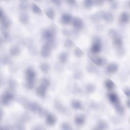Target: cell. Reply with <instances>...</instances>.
<instances>
[{"label":"cell","instance_id":"obj_22","mask_svg":"<svg viewBox=\"0 0 130 130\" xmlns=\"http://www.w3.org/2000/svg\"><path fill=\"white\" fill-rule=\"evenodd\" d=\"M72 107L76 110H80L82 108L81 103L78 100H73L71 103Z\"/></svg>","mask_w":130,"mask_h":130},{"label":"cell","instance_id":"obj_42","mask_svg":"<svg viewBox=\"0 0 130 130\" xmlns=\"http://www.w3.org/2000/svg\"><path fill=\"white\" fill-rule=\"evenodd\" d=\"M2 60L4 63H8L10 61V58L8 56H4Z\"/></svg>","mask_w":130,"mask_h":130},{"label":"cell","instance_id":"obj_27","mask_svg":"<svg viewBox=\"0 0 130 130\" xmlns=\"http://www.w3.org/2000/svg\"><path fill=\"white\" fill-rule=\"evenodd\" d=\"M95 89V86L94 85L91 83L88 84L86 86V90L89 93H93Z\"/></svg>","mask_w":130,"mask_h":130},{"label":"cell","instance_id":"obj_35","mask_svg":"<svg viewBox=\"0 0 130 130\" xmlns=\"http://www.w3.org/2000/svg\"><path fill=\"white\" fill-rule=\"evenodd\" d=\"M9 86L11 89H14L16 86V83L13 79H10L9 81Z\"/></svg>","mask_w":130,"mask_h":130},{"label":"cell","instance_id":"obj_13","mask_svg":"<svg viewBox=\"0 0 130 130\" xmlns=\"http://www.w3.org/2000/svg\"><path fill=\"white\" fill-rule=\"evenodd\" d=\"M113 44L115 47L118 48L121 47L122 45V41L118 35L113 38Z\"/></svg>","mask_w":130,"mask_h":130},{"label":"cell","instance_id":"obj_15","mask_svg":"<svg viewBox=\"0 0 130 130\" xmlns=\"http://www.w3.org/2000/svg\"><path fill=\"white\" fill-rule=\"evenodd\" d=\"M75 123L77 125H82L85 122V117L82 115H78L74 119Z\"/></svg>","mask_w":130,"mask_h":130},{"label":"cell","instance_id":"obj_37","mask_svg":"<svg viewBox=\"0 0 130 130\" xmlns=\"http://www.w3.org/2000/svg\"><path fill=\"white\" fill-rule=\"evenodd\" d=\"M61 128L63 130H70L72 129V127L71 125L67 123H64L61 125Z\"/></svg>","mask_w":130,"mask_h":130},{"label":"cell","instance_id":"obj_40","mask_svg":"<svg viewBox=\"0 0 130 130\" xmlns=\"http://www.w3.org/2000/svg\"><path fill=\"white\" fill-rule=\"evenodd\" d=\"M3 37L4 38V39L5 40H7L9 38V32L7 31H3Z\"/></svg>","mask_w":130,"mask_h":130},{"label":"cell","instance_id":"obj_5","mask_svg":"<svg viewBox=\"0 0 130 130\" xmlns=\"http://www.w3.org/2000/svg\"><path fill=\"white\" fill-rule=\"evenodd\" d=\"M0 18H1V21L2 27L4 28H8L10 26L11 22L5 16L4 12L2 9H1V10H0Z\"/></svg>","mask_w":130,"mask_h":130},{"label":"cell","instance_id":"obj_41","mask_svg":"<svg viewBox=\"0 0 130 130\" xmlns=\"http://www.w3.org/2000/svg\"><path fill=\"white\" fill-rule=\"evenodd\" d=\"M118 50L117 51V54L119 56H122L124 54V50L123 49L121 48H118Z\"/></svg>","mask_w":130,"mask_h":130},{"label":"cell","instance_id":"obj_31","mask_svg":"<svg viewBox=\"0 0 130 130\" xmlns=\"http://www.w3.org/2000/svg\"><path fill=\"white\" fill-rule=\"evenodd\" d=\"M74 54L76 56L78 57H80L83 56V55L84 54V53L79 48L77 47L74 50Z\"/></svg>","mask_w":130,"mask_h":130},{"label":"cell","instance_id":"obj_8","mask_svg":"<svg viewBox=\"0 0 130 130\" xmlns=\"http://www.w3.org/2000/svg\"><path fill=\"white\" fill-rule=\"evenodd\" d=\"M102 18L107 22L110 23L113 21L114 19L113 15L109 12H103Z\"/></svg>","mask_w":130,"mask_h":130},{"label":"cell","instance_id":"obj_24","mask_svg":"<svg viewBox=\"0 0 130 130\" xmlns=\"http://www.w3.org/2000/svg\"><path fill=\"white\" fill-rule=\"evenodd\" d=\"M108 125L107 123V122H106L104 121H100L98 123L97 126H96V129H106L108 128Z\"/></svg>","mask_w":130,"mask_h":130},{"label":"cell","instance_id":"obj_16","mask_svg":"<svg viewBox=\"0 0 130 130\" xmlns=\"http://www.w3.org/2000/svg\"><path fill=\"white\" fill-rule=\"evenodd\" d=\"M72 19L71 15L69 14H64L61 17V22L65 24L69 23Z\"/></svg>","mask_w":130,"mask_h":130},{"label":"cell","instance_id":"obj_1","mask_svg":"<svg viewBox=\"0 0 130 130\" xmlns=\"http://www.w3.org/2000/svg\"><path fill=\"white\" fill-rule=\"evenodd\" d=\"M14 98L13 94L10 90H7L1 96V103L3 105L7 106L9 104L11 101Z\"/></svg>","mask_w":130,"mask_h":130},{"label":"cell","instance_id":"obj_26","mask_svg":"<svg viewBox=\"0 0 130 130\" xmlns=\"http://www.w3.org/2000/svg\"><path fill=\"white\" fill-rule=\"evenodd\" d=\"M105 86L108 89L112 90L114 88L115 84L114 83V82L112 80L109 79V80H107L106 81Z\"/></svg>","mask_w":130,"mask_h":130},{"label":"cell","instance_id":"obj_25","mask_svg":"<svg viewBox=\"0 0 130 130\" xmlns=\"http://www.w3.org/2000/svg\"><path fill=\"white\" fill-rule=\"evenodd\" d=\"M50 81L47 78H44L41 81V85H40L42 86L43 87H45L46 89L49 87V86H50Z\"/></svg>","mask_w":130,"mask_h":130},{"label":"cell","instance_id":"obj_30","mask_svg":"<svg viewBox=\"0 0 130 130\" xmlns=\"http://www.w3.org/2000/svg\"><path fill=\"white\" fill-rule=\"evenodd\" d=\"M31 10L32 12L36 14H40L42 12V11L40 9V8L35 4H32L31 6Z\"/></svg>","mask_w":130,"mask_h":130},{"label":"cell","instance_id":"obj_10","mask_svg":"<svg viewBox=\"0 0 130 130\" xmlns=\"http://www.w3.org/2000/svg\"><path fill=\"white\" fill-rule=\"evenodd\" d=\"M108 98L110 102L113 104H117L119 103V98L117 95L115 93H110L108 95Z\"/></svg>","mask_w":130,"mask_h":130},{"label":"cell","instance_id":"obj_39","mask_svg":"<svg viewBox=\"0 0 130 130\" xmlns=\"http://www.w3.org/2000/svg\"><path fill=\"white\" fill-rule=\"evenodd\" d=\"M93 4V2L91 1H85L84 2V6L87 8H90Z\"/></svg>","mask_w":130,"mask_h":130},{"label":"cell","instance_id":"obj_14","mask_svg":"<svg viewBox=\"0 0 130 130\" xmlns=\"http://www.w3.org/2000/svg\"><path fill=\"white\" fill-rule=\"evenodd\" d=\"M46 120V122L48 124L52 125L55 123V122L56 121V119L54 115L50 113L47 115Z\"/></svg>","mask_w":130,"mask_h":130},{"label":"cell","instance_id":"obj_38","mask_svg":"<svg viewBox=\"0 0 130 130\" xmlns=\"http://www.w3.org/2000/svg\"><path fill=\"white\" fill-rule=\"evenodd\" d=\"M109 35L111 37L113 38L116 36L117 35H118V34H117V32L115 30L112 29L109 31Z\"/></svg>","mask_w":130,"mask_h":130},{"label":"cell","instance_id":"obj_36","mask_svg":"<svg viewBox=\"0 0 130 130\" xmlns=\"http://www.w3.org/2000/svg\"><path fill=\"white\" fill-rule=\"evenodd\" d=\"M87 70L90 73H94L96 71V68L93 66L92 64H89L88 65V66L87 67Z\"/></svg>","mask_w":130,"mask_h":130},{"label":"cell","instance_id":"obj_9","mask_svg":"<svg viewBox=\"0 0 130 130\" xmlns=\"http://www.w3.org/2000/svg\"><path fill=\"white\" fill-rule=\"evenodd\" d=\"M73 25L77 29H81L83 26V22L81 19L78 17H75L72 21Z\"/></svg>","mask_w":130,"mask_h":130},{"label":"cell","instance_id":"obj_33","mask_svg":"<svg viewBox=\"0 0 130 130\" xmlns=\"http://www.w3.org/2000/svg\"><path fill=\"white\" fill-rule=\"evenodd\" d=\"M74 44L73 42L70 39H68L66 40L64 42V46L67 48H71L73 46Z\"/></svg>","mask_w":130,"mask_h":130},{"label":"cell","instance_id":"obj_18","mask_svg":"<svg viewBox=\"0 0 130 130\" xmlns=\"http://www.w3.org/2000/svg\"><path fill=\"white\" fill-rule=\"evenodd\" d=\"M20 51V49L17 46H13L10 48L9 52L11 55L15 56L19 54Z\"/></svg>","mask_w":130,"mask_h":130},{"label":"cell","instance_id":"obj_2","mask_svg":"<svg viewBox=\"0 0 130 130\" xmlns=\"http://www.w3.org/2000/svg\"><path fill=\"white\" fill-rule=\"evenodd\" d=\"M55 31L53 29H47L44 30L42 33V36L44 39L48 41V43L54 44V37Z\"/></svg>","mask_w":130,"mask_h":130},{"label":"cell","instance_id":"obj_11","mask_svg":"<svg viewBox=\"0 0 130 130\" xmlns=\"http://www.w3.org/2000/svg\"><path fill=\"white\" fill-rule=\"evenodd\" d=\"M91 60L96 65V66H99V67L103 66L105 62V60L103 58L100 57H92V58H91Z\"/></svg>","mask_w":130,"mask_h":130},{"label":"cell","instance_id":"obj_34","mask_svg":"<svg viewBox=\"0 0 130 130\" xmlns=\"http://www.w3.org/2000/svg\"><path fill=\"white\" fill-rule=\"evenodd\" d=\"M28 4H27V2H26V1L21 2L19 5V7H20V9L23 10H26L28 8Z\"/></svg>","mask_w":130,"mask_h":130},{"label":"cell","instance_id":"obj_20","mask_svg":"<svg viewBox=\"0 0 130 130\" xmlns=\"http://www.w3.org/2000/svg\"><path fill=\"white\" fill-rule=\"evenodd\" d=\"M29 20L28 16L25 13H22L19 15V20L20 22L23 24H26Z\"/></svg>","mask_w":130,"mask_h":130},{"label":"cell","instance_id":"obj_23","mask_svg":"<svg viewBox=\"0 0 130 130\" xmlns=\"http://www.w3.org/2000/svg\"><path fill=\"white\" fill-rule=\"evenodd\" d=\"M40 69L44 73H47L50 70L49 65L46 62H43L40 64Z\"/></svg>","mask_w":130,"mask_h":130},{"label":"cell","instance_id":"obj_17","mask_svg":"<svg viewBox=\"0 0 130 130\" xmlns=\"http://www.w3.org/2000/svg\"><path fill=\"white\" fill-rule=\"evenodd\" d=\"M68 59V54L66 52H61L58 56V60L61 63L66 62Z\"/></svg>","mask_w":130,"mask_h":130},{"label":"cell","instance_id":"obj_6","mask_svg":"<svg viewBox=\"0 0 130 130\" xmlns=\"http://www.w3.org/2000/svg\"><path fill=\"white\" fill-rule=\"evenodd\" d=\"M52 47V45L49 43H47L45 44L42 48L41 51V54L43 57H48L51 51V48Z\"/></svg>","mask_w":130,"mask_h":130},{"label":"cell","instance_id":"obj_28","mask_svg":"<svg viewBox=\"0 0 130 130\" xmlns=\"http://www.w3.org/2000/svg\"><path fill=\"white\" fill-rule=\"evenodd\" d=\"M45 13H46V15H47V16L50 19H53L54 18V10L52 8L48 9L46 10Z\"/></svg>","mask_w":130,"mask_h":130},{"label":"cell","instance_id":"obj_43","mask_svg":"<svg viewBox=\"0 0 130 130\" xmlns=\"http://www.w3.org/2000/svg\"><path fill=\"white\" fill-rule=\"evenodd\" d=\"M111 7L112 9H115L117 7V4L115 2H112L111 4Z\"/></svg>","mask_w":130,"mask_h":130},{"label":"cell","instance_id":"obj_48","mask_svg":"<svg viewBox=\"0 0 130 130\" xmlns=\"http://www.w3.org/2000/svg\"><path fill=\"white\" fill-rule=\"evenodd\" d=\"M126 105H127V106L128 107H129L130 104H129V100H127V102H126Z\"/></svg>","mask_w":130,"mask_h":130},{"label":"cell","instance_id":"obj_47","mask_svg":"<svg viewBox=\"0 0 130 130\" xmlns=\"http://www.w3.org/2000/svg\"><path fill=\"white\" fill-rule=\"evenodd\" d=\"M53 3H55L56 5H60V1H53Z\"/></svg>","mask_w":130,"mask_h":130},{"label":"cell","instance_id":"obj_21","mask_svg":"<svg viewBox=\"0 0 130 130\" xmlns=\"http://www.w3.org/2000/svg\"><path fill=\"white\" fill-rule=\"evenodd\" d=\"M129 19V15L126 12H123L121 14L120 17V20L123 23H125L128 22Z\"/></svg>","mask_w":130,"mask_h":130},{"label":"cell","instance_id":"obj_32","mask_svg":"<svg viewBox=\"0 0 130 130\" xmlns=\"http://www.w3.org/2000/svg\"><path fill=\"white\" fill-rule=\"evenodd\" d=\"M116 110L118 113L119 114H123L124 112V108L123 107L120 105L119 103L116 105Z\"/></svg>","mask_w":130,"mask_h":130},{"label":"cell","instance_id":"obj_44","mask_svg":"<svg viewBox=\"0 0 130 130\" xmlns=\"http://www.w3.org/2000/svg\"><path fill=\"white\" fill-rule=\"evenodd\" d=\"M123 92H124V93H125V94L126 95V96H127L128 97H129V93H130V92H129V89H128V88H126V89H125L124 91H123Z\"/></svg>","mask_w":130,"mask_h":130},{"label":"cell","instance_id":"obj_4","mask_svg":"<svg viewBox=\"0 0 130 130\" xmlns=\"http://www.w3.org/2000/svg\"><path fill=\"white\" fill-rule=\"evenodd\" d=\"M36 72L32 69L29 68L26 70L25 77L27 82L35 83V79L36 78Z\"/></svg>","mask_w":130,"mask_h":130},{"label":"cell","instance_id":"obj_29","mask_svg":"<svg viewBox=\"0 0 130 130\" xmlns=\"http://www.w3.org/2000/svg\"><path fill=\"white\" fill-rule=\"evenodd\" d=\"M55 107L56 110H58L60 112L63 113L66 111V108H65L63 105H62L60 103L56 102L55 104Z\"/></svg>","mask_w":130,"mask_h":130},{"label":"cell","instance_id":"obj_45","mask_svg":"<svg viewBox=\"0 0 130 130\" xmlns=\"http://www.w3.org/2000/svg\"><path fill=\"white\" fill-rule=\"evenodd\" d=\"M67 2L70 5H74L76 3V2L75 1H67Z\"/></svg>","mask_w":130,"mask_h":130},{"label":"cell","instance_id":"obj_46","mask_svg":"<svg viewBox=\"0 0 130 130\" xmlns=\"http://www.w3.org/2000/svg\"><path fill=\"white\" fill-rule=\"evenodd\" d=\"M103 2H102V1H96L95 2V4L98 6H101L103 5Z\"/></svg>","mask_w":130,"mask_h":130},{"label":"cell","instance_id":"obj_19","mask_svg":"<svg viewBox=\"0 0 130 130\" xmlns=\"http://www.w3.org/2000/svg\"><path fill=\"white\" fill-rule=\"evenodd\" d=\"M46 88L41 85L38 86L36 89V92L38 95L41 97H44L46 94Z\"/></svg>","mask_w":130,"mask_h":130},{"label":"cell","instance_id":"obj_12","mask_svg":"<svg viewBox=\"0 0 130 130\" xmlns=\"http://www.w3.org/2000/svg\"><path fill=\"white\" fill-rule=\"evenodd\" d=\"M118 68L117 64L114 63H111L108 65L107 70L109 73H114L117 71Z\"/></svg>","mask_w":130,"mask_h":130},{"label":"cell","instance_id":"obj_7","mask_svg":"<svg viewBox=\"0 0 130 130\" xmlns=\"http://www.w3.org/2000/svg\"><path fill=\"white\" fill-rule=\"evenodd\" d=\"M25 106L28 109L32 112H39L43 108L37 103H28Z\"/></svg>","mask_w":130,"mask_h":130},{"label":"cell","instance_id":"obj_3","mask_svg":"<svg viewBox=\"0 0 130 130\" xmlns=\"http://www.w3.org/2000/svg\"><path fill=\"white\" fill-rule=\"evenodd\" d=\"M101 49V42L99 37H94L93 38V44L91 48V51L93 53H99Z\"/></svg>","mask_w":130,"mask_h":130}]
</instances>
